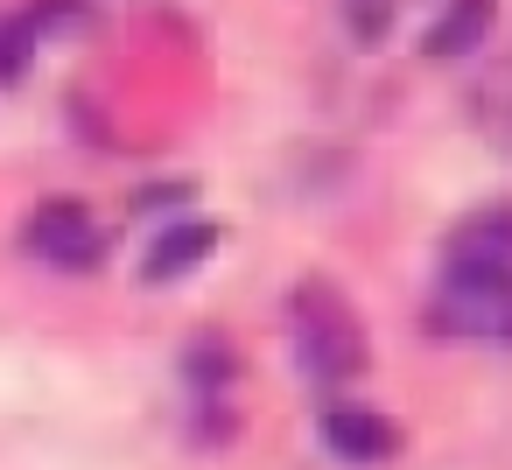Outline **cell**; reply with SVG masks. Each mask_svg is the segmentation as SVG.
<instances>
[{
  "label": "cell",
  "instance_id": "cell-11",
  "mask_svg": "<svg viewBox=\"0 0 512 470\" xmlns=\"http://www.w3.org/2000/svg\"><path fill=\"white\" fill-rule=\"evenodd\" d=\"M393 15H400V0H344V29H351V43H358V50L386 43Z\"/></svg>",
  "mask_w": 512,
  "mask_h": 470
},
{
  "label": "cell",
  "instance_id": "cell-6",
  "mask_svg": "<svg viewBox=\"0 0 512 470\" xmlns=\"http://www.w3.org/2000/svg\"><path fill=\"white\" fill-rule=\"evenodd\" d=\"M211 253H218V225H211V218H169V225L148 239V253H141V281H148V288H169V281L197 274Z\"/></svg>",
  "mask_w": 512,
  "mask_h": 470
},
{
  "label": "cell",
  "instance_id": "cell-10",
  "mask_svg": "<svg viewBox=\"0 0 512 470\" xmlns=\"http://www.w3.org/2000/svg\"><path fill=\"white\" fill-rule=\"evenodd\" d=\"M36 43H43V36H36V22H29L22 8H15L8 22H0V85L29 78V57H36Z\"/></svg>",
  "mask_w": 512,
  "mask_h": 470
},
{
  "label": "cell",
  "instance_id": "cell-3",
  "mask_svg": "<svg viewBox=\"0 0 512 470\" xmlns=\"http://www.w3.org/2000/svg\"><path fill=\"white\" fill-rule=\"evenodd\" d=\"M22 246H29L43 267H57V274H99L106 253H113L106 225H99L92 204H78V197H43V204L29 211V225H22Z\"/></svg>",
  "mask_w": 512,
  "mask_h": 470
},
{
  "label": "cell",
  "instance_id": "cell-8",
  "mask_svg": "<svg viewBox=\"0 0 512 470\" xmlns=\"http://www.w3.org/2000/svg\"><path fill=\"white\" fill-rule=\"evenodd\" d=\"M470 127H477V141L498 162H512V57L477 71V85H470Z\"/></svg>",
  "mask_w": 512,
  "mask_h": 470
},
{
  "label": "cell",
  "instance_id": "cell-5",
  "mask_svg": "<svg viewBox=\"0 0 512 470\" xmlns=\"http://www.w3.org/2000/svg\"><path fill=\"white\" fill-rule=\"evenodd\" d=\"M442 267H512V197L463 211L442 239Z\"/></svg>",
  "mask_w": 512,
  "mask_h": 470
},
{
  "label": "cell",
  "instance_id": "cell-9",
  "mask_svg": "<svg viewBox=\"0 0 512 470\" xmlns=\"http://www.w3.org/2000/svg\"><path fill=\"white\" fill-rule=\"evenodd\" d=\"M183 379L197 386V400H225V386L239 379V351H232L225 337H211V330H204V337H190V344H183Z\"/></svg>",
  "mask_w": 512,
  "mask_h": 470
},
{
  "label": "cell",
  "instance_id": "cell-7",
  "mask_svg": "<svg viewBox=\"0 0 512 470\" xmlns=\"http://www.w3.org/2000/svg\"><path fill=\"white\" fill-rule=\"evenodd\" d=\"M491 8H498V0H442L435 22H428V36H421V57H435V64L470 57L491 36Z\"/></svg>",
  "mask_w": 512,
  "mask_h": 470
},
{
  "label": "cell",
  "instance_id": "cell-2",
  "mask_svg": "<svg viewBox=\"0 0 512 470\" xmlns=\"http://www.w3.org/2000/svg\"><path fill=\"white\" fill-rule=\"evenodd\" d=\"M428 330L456 344H512V267H442Z\"/></svg>",
  "mask_w": 512,
  "mask_h": 470
},
{
  "label": "cell",
  "instance_id": "cell-4",
  "mask_svg": "<svg viewBox=\"0 0 512 470\" xmlns=\"http://www.w3.org/2000/svg\"><path fill=\"white\" fill-rule=\"evenodd\" d=\"M316 428H323V449L344 456V463H393L400 442H407L400 421L379 414V407H365V400H330Z\"/></svg>",
  "mask_w": 512,
  "mask_h": 470
},
{
  "label": "cell",
  "instance_id": "cell-1",
  "mask_svg": "<svg viewBox=\"0 0 512 470\" xmlns=\"http://www.w3.org/2000/svg\"><path fill=\"white\" fill-rule=\"evenodd\" d=\"M281 323H288V358L302 365V379L309 386H323V393H337V386H351L365 365H372V344H365V316L351 309V295L344 288H330V281H295L288 295H281Z\"/></svg>",
  "mask_w": 512,
  "mask_h": 470
}]
</instances>
